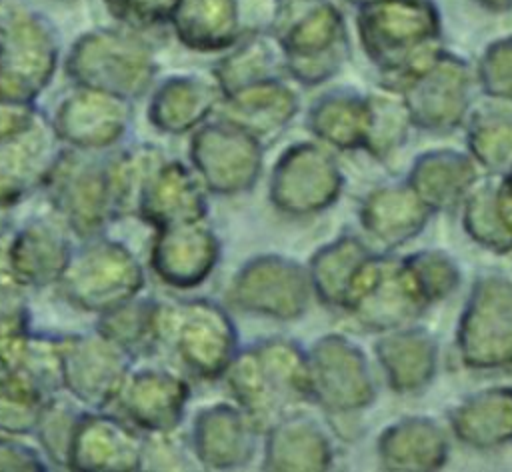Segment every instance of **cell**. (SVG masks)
Segmentation results:
<instances>
[{
  "label": "cell",
  "mask_w": 512,
  "mask_h": 472,
  "mask_svg": "<svg viewBox=\"0 0 512 472\" xmlns=\"http://www.w3.org/2000/svg\"><path fill=\"white\" fill-rule=\"evenodd\" d=\"M460 364L470 372H512V276L474 278L454 328Z\"/></svg>",
  "instance_id": "3957f363"
},
{
  "label": "cell",
  "mask_w": 512,
  "mask_h": 472,
  "mask_svg": "<svg viewBox=\"0 0 512 472\" xmlns=\"http://www.w3.org/2000/svg\"><path fill=\"white\" fill-rule=\"evenodd\" d=\"M366 118V98L348 92L324 96L310 110L308 126L318 140L336 150H360Z\"/></svg>",
  "instance_id": "d6a6232c"
},
{
  "label": "cell",
  "mask_w": 512,
  "mask_h": 472,
  "mask_svg": "<svg viewBox=\"0 0 512 472\" xmlns=\"http://www.w3.org/2000/svg\"><path fill=\"white\" fill-rule=\"evenodd\" d=\"M194 460L206 470H240L256 458L262 432L232 400L200 408L188 436Z\"/></svg>",
  "instance_id": "9a60e30c"
},
{
  "label": "cell",
  "mask_w": 512,
  "mask_h": 472,
  "mask_svg": "<svg viewBox=\"0 0 512 472\" xmlns=\"http://www.w3.org/2000/svg\"><path fill=\"white\" fill-rule=\"evenodd\" d=\"M2 370L22 378L44 398L56 394L62 390L60 336L30 332L12 362Z\"/></svg>",
  "instance_id": "74e56055"
},
{
  "label": "cell",
  "mask_w": 512,
  "mask_h": 472,
  "mask_svg": "<svg viewBox=\"0 0 512 472\" xmlns=\"http://www.w3.org/2000/svg\"><path fill=\"white\" fill-rule=\"evenodd\" d=\"M224 100L228 106L226 118L248 130L264 146L282 132L298 110L294 92L276 78L224 96Z\"/></svg>",
  "instance_id": "f546056e"
},
{
  "label": "cell",
  "mask_w": 512,
  "mask_h": 472,
  "mask_svg": "<svg viewBox=\"0 0 512 472\" xmlns=\"http://www.w3.org/2000/svg\"><path fill=\"white\" fill-rule=\"evenodd\" d=\"M136 218L154 230L208 218V190L182 160H164L148 180L136 210Z\"/></svg>",
  "instance_id": "cb8c5ba5"
},
{
  "label": "cell",
  "mask_w": 512,
  "mask_h": 472,
  "mask_svg": "<svg viewBox=\"0 0 512 472\" xmlns=\"http://www.w3.org/2000/svg\"><path fill=\"white\" fill-rule=\"evenodd\" d=\"M106 2L114 16H118L120 20L132 26H154L158 22H164L178 6V0H106Z\"/></svg>",
  "instance_id": "ee69618b"
},
{
  "label": "cell",
  "mask_w": 512,
  "mask_h": 472,
  "mask_svg": "<svg viewBox=\"0 0 512 472\" xmlns=\"http://www.w3.org/2000/svg\"><path fill=\"white\" fill-rule=\"evenodd\" d=\"M66 72L78 86L132 100L146 92L156 64L152 48L142 38L98 30L76 40L66 60Z\"/></svg>",
  "instance_id": "8992f818"
},
{
  "label": "cell",
  "mask_w": 512,
  "mask_h": 472,
  "mask_svg": "<svg viewBox=\"0 0 512 472\" xmlns=\"http://www.w3.org/2000/svg\"><path fill=\"white\" fill-rule=\"evenodd\" d=\"M410 126H414V122L402 94L370 96L366 98V118L360 150L386 164L406 144Z\"/></svg>",
  "instance_id": "836d02e7"
},
{
  "label": "cell",
  "mask_w": 512,
  "mask_h": 472,
  "mask_svg": "<svg viewBox=\"0 0 512 472\" xmlns=\"http://www.w3.org/2000/svg\"><path fill=\"white\" fill-rule=\"evenodd\" d=\"M346 188V174L334 154L314 142L288 146L274 162L266 194L270 206L288 218H312L328 212Z\"/></svg>",
  "instance_id": "52a82bcc"
},
{
  "label": "cell",
  "mask_w": 512,
  "mask_h": 472,
  "mask_svg": "<svg viewBox=\"0 0 512 472\" xmlns=\"http://www.w3.org/2000/svg\"><path fill=\"white\" fill-rule=\"evenodd\" d=\"M58 48L48 24L14 12L0 24V98L32 102L50 82Z\"/></svg>",
  "instance_id": "7c38bea8"
},
{
  "label": "cell",
  "mask_w": 512,
  "mask_h": 472,
  "mask_svg": "<svg viewBox=\"0 0 512 472\" xmlns=\"http://www.w3.org/2000/svg\"><path fill=\"white\" fill-rule=\"evenodd\" d=\"M466 146L482 174H508L512 170V114H476L468 126Z\"/></svg>",
  "instance_id": "8d00e7d4"
},
{
  "label": "cell",
  "mask_w": 512,
  "mask_h": 472,
  "mask_svg": "<svg viewBox=\"0 0 512 472\" xmlns=\"http://www.w3.org/2000/svg\"><path fill=\"white\" fill-rule=\"evenodd\" d=\"M506 178H508V182H510V186H512V170L506 174Z\"/></svg>",
  "instance_id": "c3c4849f"
},
{
  "label": "cell",
  "mask_w": 512,
  "mask_h": 472,
  "mask_svg": "<svg viewBox=\"0 0 512 472\" xmlns=\"http://www.w3.org/2000/svg\"><path fill=\"white\" fill-rule=\"evenodd\" d=\"M374 450L384 470L434 472L448 464L452 436L446 422L430 414H404L380 430Z\"/></svg>",
  "instance_id": "d6986e66"
},
{
  "label": "cell",
  "mask_w": 512,
  "mask_h": 472,
  "mask_svg": "<svg viewBox=\"0 0 512 472\" xmlns=\"http://www.w3.org/2000/svg\"><path fill=\"white\" fill-rule=\"evenodd\" d=\"M130 122L126 98L78 86L66 96L52 122L54 136L78 150H100L112 146Z\"/></svg>",
  "instance_id": "7402d4cb"
},
{
  "label": "cell",
  "mask_w": 512,
  "mask_h": 472,
  "mask_svg": "<svg viewBox=\"0 0 512 472\" xmlns=\"http://www.w3.org/2000/svg\"><path fill=\"white\" fill-rule=\"evenodd\" d=\"M30 332L26 288H0V370L12 362Z\"/></svg>",
  "instance_id": "b9f144b4"
},
{
  "label": "cell",
  "mask_w": 512,
  "mask_h": 472,
  "mask_svg": "<svg viewBox=\"0 0 512 472\" xmlns=\"http://www.w3.org/2000/svg\"><path fill=\"white\" fill-rule=\"evenodd\" d=\"M220 380L262 434L282 416L310 404L308 352L290 336L272 334L240 346Z\"/></svg>",
  "instance_id": "6da1fadb"
},
{
  "label": "cell",
  "mask_w": 512,
  "mask_h": 472,
  "mask_svg": "<svg viewBox=\"0 0 512 472\" xmlns=\"http://www.w3.org/2000/svg\"><path fill=\"white\" fill-rule=\"evenodd\" d=\"M60 362L62 390L96 410L120 398L130 374V354L98 330L60 336Z\"/></svg>",
  "instance_id": "4fadbf2b"
},
{
  "label": "cell",
  "mask_w": 512,
  "mask_h": 472,
  "mask_svg": "<svg viewBox=\"0 0 512 472\" xmlns=\"http://www.w3.org/2000/svg\"><path fill=\"white\" fill-rule=\"evenodd\" d=\"M144 462V438L124 420L84 412L68 454V468L82 472H136Z\"/></svg>",
  "instance_id": "44dd1931"
},
{
  "label": "cell",
  "mask_w": 512,
  "mask_h": 472,
  "mask_svg": "<svg viewBox=\"0 0 512 472\" xmlns=\"http://www.w3.org/2000/svg\"><path fill=\"white\" fill-rule=\"evenodd\" d=\"M310 404L332 418L358 416L378 398L374 358L344 332H324L306 346Z\"/></svg>",
  "instance_id": "277c9868"
},
{
  "label": "cell",
  "mask_w": 512,
  "mask_h": 472,
  "mask_svg": "<svg viewBox=\"0 0 512 472\" xmlns=\"http://www.w3.org/2000/svg\"><path fill=\"white\" fill-rule=\"evenodd\" d=\"M156 300L134 296L132 300L98 314L96 330L132 356H150L158 348Z\"/></svg>",
  "instance_id": "e575fe53"
},
{
  "label": "cell",
  "mask_w": 512,
  "mask_h": 472,
  "mask_svg": "<svg viewBox=\"0 0 512 472\" xmlns=\"http://www.w3.org/2000/svg\"><path fill=\"white\" fill-rule=\"evenodd\" d=\"M260 450L262 468L270 472H320L336 462L328 426L302 408L276 420L262 434Z\"/></svg>",
  "instance_id": "ffe728a7"
},
{
  "label": "cell",
  "mask_w": 512,
  "mask_h": 472,
  "mask_svg": "<svg viewBox=\"0 0 512 472\" xmlns=\"http://www.w3.org/2000/svg\"><path fill=\"white\" fill-rule=\"evenodd\" d=\"M82 414L84 412L78 408V404L58 396V392L42 402L34 434L44 450V456L52 464L68 468L70 444Z\"/></svg>",
  "instance_id": "f35d334b"
},
{
  "label": "cell",
  "mask_w": 512,
  "mask_h": 472,
  "mask_svg": "<svg viewBox=\"0 0 512 472\" xmlns=\"http://www.w3.org/2000/svg\"><path fill=\"white\" fill-rule=\"evenodd\" d=\"M428 306L410 282L402 256L374 250L360 266L342 314L370 334L388 332L418 322Z\"/></svg>",
  "instance_id": "ba28073f"
},
{
  "label": "cell",
  "mask_w": 512,
  "mask_h": 472,
  "mask_svg": "<svg viewBox=\"0 0 512 472\" xmlns=\"http://www.w3.org/2000/svg\"><path fill=\"white\" fill-rule=\"evenodd\" d=\"M62 224L48 218H34L12 232L10 264L16 280L24 288H44L58 284L64 274L72 246Z\"/></svg>",
  "instance_id": "83f0119b"
},
{
  "label": "cell",
  "mask_w": 512,
  "mask_h": 472,
  "mask_svg": "<svg viewBox=\"0 0 512 472\" xmlns=\"http://www.w3.org/2000/svg\"><path fill=\"white\" fill-rule=\"evenodd\" d=\"M456 212L472 244L498 256L512 254V186L506 174H482Z\"/></svg>",
  "instance_id": "4316f807"
},
{
  "label": "cell",
  "mask_w": 512,
  "mask_h": 472,
  "mask_svg": "<svg viewBox=\"0 0 512 472\" xmlns=\"http://www.w3.org/2000/svg\"><path fill=\"white\" fill-rule=\"evenodd\" d=\"M220 98L218 84L212 86L192 76L170 78L156 90L148 118L166 134H184L200 126Z\"/></svg>",
  "instance_id": "4dcf8cb0"
},
{
  "label": "cell",
  "mask_w": 512,
  "mask_h": 472,
  "mask_svg": "<svg viewBox=\"0 0 512 472\" xmlns=\"http://www.w3.org/2000/svg\"><path fill=\"white\" fill-rule=\"evenodd\" d=\"M10 214H12V208L0 204V236L10 232Z\"/></svg>",
  "instance_id": "7dc6e473"
},
{
  "label": "cell",
  "mask_w": 512,
  "mask_h": 472,
  "mask_svg": "<svg viewBox=\"0 0 512 472\" xmlns=\"http://www.w3.org/2000/svg\"><path fill=\"white\" fill-rule=\"evenodd\" d=\"M376 248L354 232H344L320 244L304 262L310 278L314 300L328 308L342 312L350 286Z\"/></svg>",
  "instance_id": "f1b7e54d"
},
{
  "label": "cell",
  "mask_w": 512,
  "mask_h": 472,
  "mask_svg": "<svg viewBox=\"0 0 512 472\" xmlns=\"http://www.w3.org/2000/svg\"><path fill=\"white\" fill-rule=\"evenodd\" d=\"M0 470L2 472H42L48 470L46 460L32 446L16 440V436L0 434Z\"/></svg>",
  "instance_id": "f6af8a7d"
},
{
  "label": "cell",
  "mask_w": 512,
  "mask_h": 472,
  "mask_svg": "<svg viewBox=\"0 0 512 472\" xmlns=\"http://www.w3.org/2000/svg\"><path fill=\"white\" fill-rule=\"evenodd\" d=\"M190 394L182 374L168 368H140L128 374L120 400L134 426L146 434H164L182 424Z\"/></svg>",
  "instance_id": "603a6c76"
},
{
  "label": "cell",
  "mask_w": 512,
  "mask_h": 472,
  "mask_svg": "<svg viewBox=\"0 0 512 472\" xmlns=\"http://www.w3.org/2000/svg\"><path fill=\"white\" fill-rule=\"evenodd\" d=\"M38 122L40 120L32 102L0 98V142L26 134Z\"/></svg>",
  "instance_id": "bcb514c9"
},
{
  "label": "cell",
  "mask_w": 512,
  "mask_h": 472,
  "mask_svg": "<svg viewBox=\"0 0 512 472\" xmlns=\"http://www.w3.org/2000/svg\"><path fill=\"white\" fill-rule=\"evenodd\" d=\"M144 268L134 252L118 240L88 238L72 250L68 266L58 280L62 296L78 310L102 314L142 292Z\"/></svg>",
  "instance_id": "5b68a950"
},
{
  "label": "cell",
  "mask_w": 512,
  "mask_h": 472,
  "mask_svg": "<svg viewBox=\"0 0 512 472\" xmlns=\"http://www.w3.org/2000/svg\"><path fill=\"white\" fill-rule=\"evenodd\" d=\"M478 74L490 96L512 100V38L486 50Z\"/></svg>",
  "instance_id": "7bdbcfd3"
},
{
  "label": "cell",
  "mask_w": 512,
  "mask_h": 472,
  "mask_svg": "<svg viewBox=\"0 0 512 472\" xmlns=\"http://www.w3.org/2000/svg\"><path fill=\"white\" fill-rule=\"evenodd\" d=\"M44 400L28 382L0 370V434L22 436L34 432Z\"/></svg>",
  "instance_id": "60d3db41"
},
{
  "label": "cell",
  "mask_w": 512,
  "mask_h": 472,
  "mask_svg": "<svg viewBox=\"0 0 512 472\" xmlns=\"http://www.w3.org/2000/svg\"><path fill=\"white\" fill-rule=\"evenodd\" d=\"M156 338L200 380H220L240 348L232 314L210 298L156 300Z\"/></svg>",
  "instance_id": "7a4b0ae2"
},
{
  "label": "cell",
  "mask_w": 512,
  "mask_h": 472,
  "mask_svg": "<svg viewBox=\"0 0 512 472\" xmlns=\"http://www.w3.org/2000/svg\"><path fill=\"white\" fill-rule=\"evenodd\" d=\"M228 302L258 318L300 320L314 302L306 264L280 252L250 256L230 280Z\"/></svg>",
  "instance_id": "9c48e42d"
},
{
  "label": "cell",
  "mask_w": 512,
  "mask_h": 472,
  "mask_svg": "<svg viewBox=\"0 0 512 472\" xmlns=\"http://www.w3.org/2000/svg\"><path fill=\"white\" fill-rule=\"evenodd\" d=\"M188 154L190 166L214 196L252 192L264 172V144L228 118L200 126Z\"/></svg>",
  "instance_id": "30bf717a"
},
{
  "label": "cell",
  "mask_w": 512,
  "mask_h": 472,
  "mask_svg": "<svg viewBox=\"0 0 512 472\" xmlns=\"http://www.w3.org/2000/svg\"><path fill=\"white\" fill-rule=\"evenodd\" d=\"M402 98L414 126L450 130L468 108L470 74L462 60L436 52L426 64L406 76Z\"/></svg>",
  "instance_id": "5bb4252c"
},
{
  "label": "cell",
  "mask_w": 512,
  "mask_h": 472,
  "mask_svg": "<svg viewBox=\"0 0 512 472\" xmlns=\"http://www.w3.org/2000/svg\"><path fill=\"white\" fill-rule=\"evenodd\" d=\"M372 358L386 386L398 396H414L428 390L438 372L442 348L432 330L412 322L374 334Z\"/></svg>",
  "instance_id": "e0dca14e"
},
{
  "label": "cell",
  "mask_w": 512,
  "mask_h": 472,
  "mask_svg": "<svg viewBox=\"0 0 512 472\" xmlns=\"http://www.w3.org/2000/svg\"><path fill=\"white\" fill-rule=\"evenodd\" d=\"M356 216L368 242L378 244L380 250L396 252L416 240L434 214L402 178L372 186L360 198Z\"/></svg>",
  "instance_id": "ac0fdd59"
},
{
  "label": "cell",
  "mask_w": 512,
  "mask_h": 472,
  "mask_svg": "<svg viewBox=\"0 0 512 472\" xmlns=\"http://www.w3.org/2000/svg\"><path fill=\"white\" fill-rule=\"evenodd\" d=\"M222 242L208 220L158 228L150 246V268L170 288L192 290L216 270Z\"/></svg>",
  "instance_id": "2e32d148"
},
{
  "label": "cell",
  "mask_w": 512,
  "mask_h": 472,
  "mask_svg": "<svg viewBox=\"0 0 512 472\" xmlns=\"http://www.w3.org/2000/svg\"><path fill=\"white\" fill-rule=\"evenodd\" d=\"M42 186L64 226L84 240L98 236L114 220L106 162L88 158L78 148L54 156Z\"/></svg>",
  "instance_id": "8fae6325"
},
{
  "label": "cell",
  "mask_w": 512,
  "mask_h": 472,
  "mask_svg": "<svg viewBox=\"0 0 512 472\" xmlns=\"http://www.w3.org/2000/svg\"><path fill=\"white\" fill-rule=\"evenodd\" d=\"M164 160V154L152 144L124 148L106 160V182L114 220L136 216L140 196Z\"/></svg>",
  "instance_id": "1f68e13d"
},
{
  "label": "cell",
  "mask_w": 512,
  "mask_h": 472,
  "mask_svg": "<svg viewBox=\"0 0 512 472\" xmlns=\"http://www.w3.org/2000/svg\"><path fill=\"white\" fill-rule=\"evenodd\" d=\"M274 64V54L258 40H252L240 50L232 52L216 68V80L222 98L254 84L272 80Z\"/></svg>",
  "instance_id": "ab89813d"
},
{
  "label": "cell",
  "mask_w": 512,
  "mask_h": 472,
  "mask_svg": "<svg viewBox=\"0 0 512 472\" xmlns=\"http://www.w3.org/2000/svg\"><path fill=\"white\" fill-rule=\"evenodd\" d=\"M400 256L410 282L428 308L448 300L460 290L462 268L448 250L426 246Z\"/></svg>",
  "instance_id": "d590c367"
},
{
  "label": "cell",
  "mask_w": 512,
  "mask_h": 472,
  "mask_svg": "<svg viewBox=\"0 0 512 472\" xmlns=\"http://www.w3.org/2000/svg\"><path fill=\"white\" fill-rule=\"evenodd\" d=\"M452 440L478 452L512 444V384L478 388L460 398L446 414Z\"/></svg>",
  "instance_id": "d4e9b609"
},
{
  "label": "cell",
  "mask_w": 512,
  "mask_h": 472,
  "mask_svg": "<svg viewBox=\"0 0 512 472\" xmlns=\"http://www.w3.org/2000/svg\"><path fill=\"white\" fill-rule=\"evenodd\" d=\"M480 176V168L466 150L434 148L412 160L404 180L436 216L456 212Z\"/></svg>",
  "instance_id": "484cf974"
}]
</instances>
